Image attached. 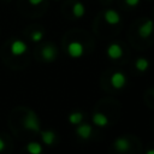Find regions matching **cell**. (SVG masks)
<instances>
[{"mask_svg":"<svg viewBox=\"0 0 154 154\" xmlns=\"http://www.w3.org/2000/svg\"><path fill=\"white\" fill-rule=\"evenodd\" d=\"M23 126H24V129L34 131V132H38L40 131V129H41L40 119H38V117L36 116L35 112L28 111L26 116L23 119Z\"/></svg>","mask_w":154,"mask_h":154,"instance_id":"cell-1","label":"cell"},{"mask_svg":"<svg viewBox=\"0 0 154 154\" xmlns=\"http://www.w3.org/2000/svg\"><path fill=\"white\" fill-rule=\"evenodd\" d=\"M66 51H67V54H69L71 58L78 59V58H81V57L83 55V53H84V47H83V45H82L79 41H71V42L67 45Z\"/></svg>","mask_w":154,"mask_h":154,"instance_id":"cell-2","label":"cell"},{"mask_svg":"<svg viewBox=\"0 0 154 154\" xmlns=\"http://www.w3.org/2000/svg\"><path fill=\"white\" fill-rule=\"evenodd\" d=\"M28 49V46L24 41L22 40H14L11 46H10V52L12 55L14 57H19V55H23Z\"/></svg>","mask_w":154,"mask_h":154,"instance_id":"cell-3","label":"cell"},{"mask_svg":"<svg viewBox=\"0 0 154 154\" xmlns=\"http://www.w3.org/2000/svg\"><path fill=\"white\" fill-rule=\"evenodd\" d=\"M111 84L114 89H122L124 88V85L126 84V77L123 72L120 71H116L113 72V75L111 76Z\"/></svg>","mask_w":154,"mask_h":154,"instance_id":"cell-4","label":"cell"},{"mask_svg":"<svg viewBox=\"0 0 154 154\" xmlns=\"http://www.w3.org/2000/svg\"><path fill=\"white\" fill-rule=\"evenodd\" d=\"M103 19H105V22L107 23V24H109V25H117V24H119L120 23V14L116 11V10H113V8H108V10H106L105 11V13H103Z\"/></svg>","mask_w":154,"mask_h":154,"instance_id":"cell-5","label":"cell"},{"mask_svg":"<svg viewBox=\"0 0 154 154\" xmlns=\"http://www.w3.org/2000/svg\"><path fill=\"white\" fill-rule=\"evenodd\" d=\"M91 132H93V128L88 123H79L76 128V134L82 140H88L91 136Z\"/></svg>","mask_w":154,"mask_h":154,"instance_id":"cell-6","label":"cell"},{"mask_svg":"<svg viewBox=\"0 0 154 154\" xmlns=\"http://www.w3.org/2000/svg\"><path fill=\"white\" fill-rule=\"evenodd\" d=\"M113 147H114V149H116L117 152H119V153H126V152L131 148V144H130V141H129L126 137L122 136V137H117V138L114 140Z\"/></svg>","mask_w":154,"mask_h":154,"instance_id":"cell-7","label":"cell"},{"mask_svg":"<svg viewBox=\"0 0 154 154\" xmlns=\"http://www.w3.org/2000/svg\"><path fill=\"white\" fill-rule=\"evenodd\" d=\"M154 32V22L152 19L146 20L143 24H141V26L138 28V35L142 38H147L149 37Z\"/></svg>","mask_w":154,"mask_h":154,"instance_id":"cell-8","label":"cell"},{"mask_svg":"<svg viewBox=\"0 0 154 154\" xmlns=\"http://www.w3.org/2000/svg\"><path fill=\"white\" fill-rule=\"evenodd\" d=\"M106 54L109 59L117 60L123 55V48L120 47L119 43H111L106 49Z\"/></svg>","mask_w":154,"mask_h":154,"instance_id":"cell-9","label":"cell"},{"mask_svg":"<svg viewBox=\"0 0 154 154\" xmlns=\"http://www.w3.org/2000/svg\"><path fill=\"white\" fill-rule=\"evenodd\" d=\"M41 54H42V58H43L46 61H53V60H55L58 52H57V48H55L54 46L47 45V46H45V47L42 48Z\"/></svg>","mask_w":154,"mask_h":154,"instance_id":"cell-10","label":"cell"},{"mask_svg":"<svg viewBox=\"0 0 154 154\" xmlns=\"http://www.w3.org/2000/svg\"><path fill=\"white\" fill-rule=\"evenodd\" d=\"M93 123H94V125H96V126H99V128H105V126L108 125L109 119H108V117H107L105 113H102V112H96V113H94V116H93Z\"/></svg>","mask_w":154,"mask_h":154,"instance_id":"cell-11","label":"cell"},{"mask_svg":"<svg viewBox=\"0 0 154 154\" xmlns=\"http://www.w3.org/2000/svg\"><path fill=\"white\" fill-rule=\"evenodd\" d=\"M55 138H57V135H55V132L53 130L41 131V140L46 146H48V147L53 146V143L55 142Z\"/></svg>","mask_w":154,"mask_h":154,"instance_id":"cell-12","label":"cell"},{"mask_svg":"<svg viewBox=\"0 0 154 154\" xmlns=\"http://www.w3.org/2000/svg\"><path fill=\"white\" fill-rule=\"evenodd\" d=\"M72 14L76 18H82L85 14V6L81 1H76L72 6Z\"/></svg>","mask_w":154,"mask_h":154,"instance_id":"cell-13","label":"cell"},{"mask_svg":"<svg viewBox=\"0 0 154 154\" xmlns=\"http://www.w3.org/2000/svg\"><path fill=\"white\" fill-rule=\"evenodd\" d=\"M135 67H136L140 72H144V71H147L148 67H149V61H148L146 58L141 57V58L136 59V61H135Z\"/></svg>","mask_w":154,"mask_h":154,"instance_id":"cell-14","label":"cell"},{"mask_svg":"<svg viewBox=\"0 0 154 154\" xmlns=\"http://www.w3.org/2000/svg\"><path fill=\"white\" fill-rule=\"evenodd\" d=\"M26 150L29 154H41L42 153V146L38 142H29L26 144Z\"/></svg>","mask_w":154,"mask_h":154,"instance_id":"cell-15","label":"cell"},{"mask_svg":"<svg viewBox=\"0 0 154 154\" xmlns=\"http://www.w3.org/2000/svg\"><path fill=\"white\" fill-rule=\"evenodd\" d=\"M83 120V113L82 112H72L69 114V123L72 125H78Z\"/></svg>","mask_w":154,"mask_h":154,"instance_id":"cell-16","label":"cell"},{"mask_svg":"<svg viewBox=\"0 0 154 154\" xmlns=\"http://www.w3.org/2000/svg\"><path fill=\"white\" fill-rule=\"evenodd\" d=\"M43 35H45L43 31H41V30H34L31 32V35H30V38L34 42H40L43 38Z\"/></svg>","mask_w":154,"mask_h":154,"instance_id":"cell-17","label":"cell"},{"mask_svg":"<svg viewBox=\"0 0 154 154\" xmlns=\"http://www.w3.org/2000/svg\"><path fill=\"white\" fill-rule=\"evenodd\" d=\"M124 1H125V4H126L128 6H130V7H136V6L140 4L141 0H124Z\"/></svg>","mask_w":154,"mask_h":154,"instance_id":"cell-18","label":"cell"},{"mask_svg":"<svg viewBox=\"0 0 154 154\" xmlns=\"http://www.w3.org/2000/svg\"><path fill=\"white\" fill-rule=\"evenodd\" d=\"M28 1H29L30 5H32V6H37V5L42 4L45 0H28Z\"/></svg>","mask_w":154,"mask_h":154,"instance_id":"cell-19","label":"cell"},{"mask_svg":"<svg viewBox=\"0 0 154 154\" xmlns=\"http://www.w3.org/2000/svg\"><path fill=\"white\" fill-rule=\"evenodd\" d=\"M4 148H5V141L0 137V152H2V150H4Z\"/></svg>","mask_w":154,"mask_h":154,"instance_id":"cell-20","label":"cell"},{"mask_svg":"<svg viewBox=\"0 0 154 154\" xmlns=\"http://www.w3.org/2000/svg\"><path fill=\"white\" fill-rule=\"evenodd\" d=\"M146 154H154V148H150V149H148V150L146 152Z\"/></svg>","mask_w":154,"mask_h":154,"instance_id":"cell-21","label":"cell"},{"mask_svg":"<svg viewBox=\"0 0 154 154\" xmlns=\"http://www.w3.org/2000/svg\"><path fill=\"white\" fill-rule=\"evenodd\" d=\"M153 96H154V90H153Z\"/></svg>","mask_w":154,"mask_h":154,"instance_id":"cell-22","label":"cell"}]
</instances>
